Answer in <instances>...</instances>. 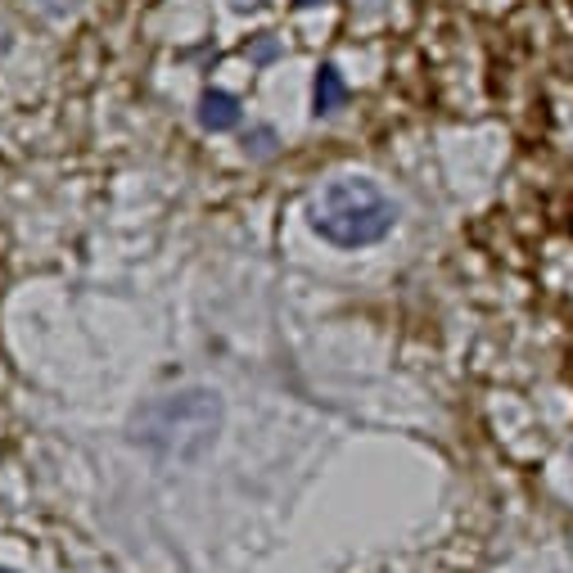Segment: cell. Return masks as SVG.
Here are the masks:
<instances>
[{"label": "cell", "mask_w": 573, "mask_h": 573, "mask_svg": "<svg viewBox=\"0 0 573 573\" xmlns=\"http://www.w3.org/2000/svg\"><path fill=\"white\" fill-rule=\"evenodd\" d=\"M394 222H398V203L366 176H339L329 186H321V195L312 199L316 235L339 249L375 245V239L394 231Z\"/></svg>", "instance_id": "cell-1"}, {"label": "cell", "mask_w": 573, "mask_h": 573, "mask_svg": "<svg viewBox=\"0 0 573 573\" xmlns=\"http://www.w3.org/2000/svg\"><path fill=\"white\" fill-rule=\"evenodd\" d=\"M217 425H222L217 394L190 388V394H172L149 411H140L136 415V443H149L159 451H176V457H195V451H203L217 438Z\"/></svg>", "instance_id": "cell-2"}, {"label": "cell", "mask_w": 573, "mask_h": 573, "mask_svg": "<svg viewBox=\"0 0 573 573\" xmlns=\"http://www.w3.org/2000/svg\"><path fill=\"white\" fill-rule=\"evenodd\" d=\"M199 127H208V132H235L239 127V100L226 96V90H203Z\"/></svg>", "instance_id": "cell-3"}, {"label": "cell", "mask_w": 573, "mask_h": 573, "mask_svg": "<svg viewBox=\"0 0 573 573\" xmlns=\"http://www.w3.org/2000/svg\"><path fill=\"white\" fill-rule=\"evenodd\" d=\"M344 100H348V82H344V73H339L335 64H321V68H316V86H312V104H316V113H339Z\"/></svg>", "instance_id": "cell-4"}, {"label": "cell", "mask_w": 573, "mask_h": 573, "mask_svg": "<svg viewBox=\"0 0 573 573\" xmlns=\"http://www.w3.org/2000/svg\"><path fill=\"white\" fill-rule=\"evenodd\" d=\"M271 140H276L271 132H258V136H253V145H245V149H249L253 159H266V154H271Z\"/></svg>", "instance_id": "cell-5"}, {"label": "cell", "mask_w": 573, "mask_h": 573, "mask_svg": "<svg viewBox=\"0 0 573 573\" xmlns=\"http://www.w3.org/2000/svg\"><path fill=\"white\" fill-rule=\"evenodd\" d=\"M294 5H303V10H308V5H325V0H294Z\"/></svg>", "instance_id": "cell-6"}, {"label": "cell", "mask_w": 573, "mask_h": 573, "mask_svg": "<svg viewBox=\"0 0 573 573\" xmlns=\"http://www.w3.org/2000/svg\"><path fill=\"white\" fill-rule=\"evenodd\" d=\"M0 573H10V569H0Z\"/></svg>", "instance_id": "cell-7"}]
</instances>
